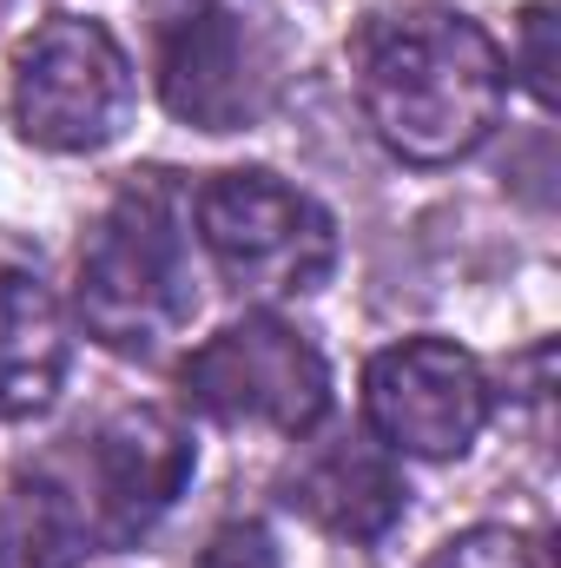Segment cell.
<instances>
[{"mask_svg":"<svg viewBox=\"0 0 561 568\" xmlns=\"http://www.w3.org/2000/svg\"><path fill=\"white\" fill-rule=\"evenodd\" d=\"M192 568H284V556H278V542H272V529H265V523L238 516V523L212 529V542L198 549V562H192Z\"/></svg>","mask_w":561,"mask_h":568,"instance_id":"14","label":"cell"},{"mask_svg":"<svg viewBox=\"0 0 561 568\" xmlns=\"http://www.w3.org/2000/svg\"><path fill=\"white\" fill-rule=\"evenodd\" d=\"M40 469L73 503L93 556H113V549H133L185 496V483L198 469V443L172 410L140 404V410L106 417L93 436H80L67 456H47Z\"/></svg>","mask_w":561,"mask_h":568,"instance_id":"4","label":"cell"},{"mask_svg":"<svg viewBox=\"0 0 561 568\" xmlns=\"http://www.w3.org/2000/svg\"><path fill=\"white\" fill-rule=\"evenodd\" d=\"M73 364L67 311L47 284L20 265H0V424L40 417Z\"/></svg>","mask_w":561,"mask_h":568,"instance_id":"10","label":"cell"},{"mask_svg":"<svg viewBox=\"0 0 561 568\" xmlns=\"http://www.w3.org/2000/svg\"><path fill=\"white\" fill-rule=\"evenodd\" d=\"M516 73H522L529 100L549 113V106H555V7H549V0L522 7V33H516Z\"/></svg>","mask_w":561,"mask_h":568,"instance_id":"13","label":"cell"},{"mask_svg":"<svg viewBox=\"0 0 561 568\" xmlns=\"http://www.w3.org/2000/svg\"><path fill=\"white\" fill-rule=\"evenodd\" d=\"M93 542L47 469L0 489V568H80Z\"/></svg>","mask_w":561,"mask_h":568,"instance_id":"11","label":"cell"},{"mask_svg":"<svg viewBox=\"0 0 561 568\" xmlns=\"http://www.w3.org/2000/svg\"><path fill=\"white\" fill-rule=\"evenodd\" d=\"M278 93V47L232 7H198L159 33V100L198 133H245Z\"/></svg>","mask_w":561,"mask_h":568,"instance_id":"8","label":"cell"},{"mask_svg":"<svg viewBox=\"0 0 561 568\" xmlns=\"http://www.w3.org/2000/svg\"><path fill=\"white\" fill-rule=\"evenodd\" d=\"M133 120V60L86 20L53 13L13 47V126L40 152H100Z\"/></svg>","mask_w":561,"mask_h":568,"instance_id":"6","label":"cell"},{"mask_svg":"<svg viewBox=\"0 0 561 568\" xmlns=\"http://www.w3.org/2000/svg\"><path fill=\"white\" fill-rule=\"evenodd\" d=\"M178 384H185V404L198 417L225 429L310 436L330 417V364L278 311H245L238 324L205 337L185 357Z\"/></svg>","mask_w":561,"mask_h":568,"instance_id":"5","label":"cell"},{"mask_svg":"<svg viewBox=\"0 0 561 568\" xmlns=\"http://www.w3.org/2000/svg\"><path fill=\"white\" fill-rule=\"evenodd\" d=\"M278 503L297 509L304 523H317L324 536L344 542H384L404 523L410 483L397 449H384L370 429H330L317 443H304L278 476Z\"/></svg>","mask_w":561,"mask_h":568,"instance_id":"9","label":"cell"},{"mask_svg":"<svg viewBox=\"0 0 561 568\" xmlns=\"http://www.w3.org/2000/svg\"><path fill=\"white\" fill-rule=\"evenodd\" d=\"M357 100L384 152L436 172L496 140L509 106V60L482 20L436 0H410L364 27Z\"/></svg>","mask_w":561,"mask_h":568,"instance_id":"1","label":"cell"},{"mask_svg":"<svg viewBox=\"0 0 561 568\" xmlns=\"http://www.w3.org/2000/svg\"><path fill=\"white\" fill-rule=\"evenodd\" d=\"M370 436L417 463H456L496 417L489 371L456 337H404L364 364Z\"/></svg>","mask_w":561,"mask_h":568,"instance_id":"7","label":"cell"},{"mask_svg":"<svg viewBox=\"0 0 561 568\" xmlns=\"http://www.w3.org/2000/svg\"><path fill=\"white\" fill-rule=\"evenodd\" d=\"M73 304L93 344L113 357H159L198 311L192 291V239H185V199L165 172L133 179L100 225L80 245Z\"/></svg>","mask_w":561,"mask_h":568,"instance_id":"2","label":"cell"},{"mask_svg":"<svg viewBox=\"0 0 561 568\" xmlns=\"http://www.w3.org/2000/svg\"><path fill=\"white\" fill-rule=\"evenodd\" d=\"M422 568H549L542 549L522 536V529H502V523H482V529H462L449 536Z\"/></svg>","mask_w":561,"mask_h":568,"instance_id":"12","label":"cell"},{"mask_svg":"<svg viewBox=\"0 0 561 568\" xmlns=\"http://www.w3.org/2000/svg\"><path fill=\"white\" fill-rule=\"evenodd\" d=\"M192 219H198V245L212 252L218 278L238 297L290 304L324 291L337 272V219L278 172L258 165L212 172L192 199Z\"/></svg>","mask_w":561,"mask_h":568,"instance_id":"3","label":"cell"}]
</instances>
